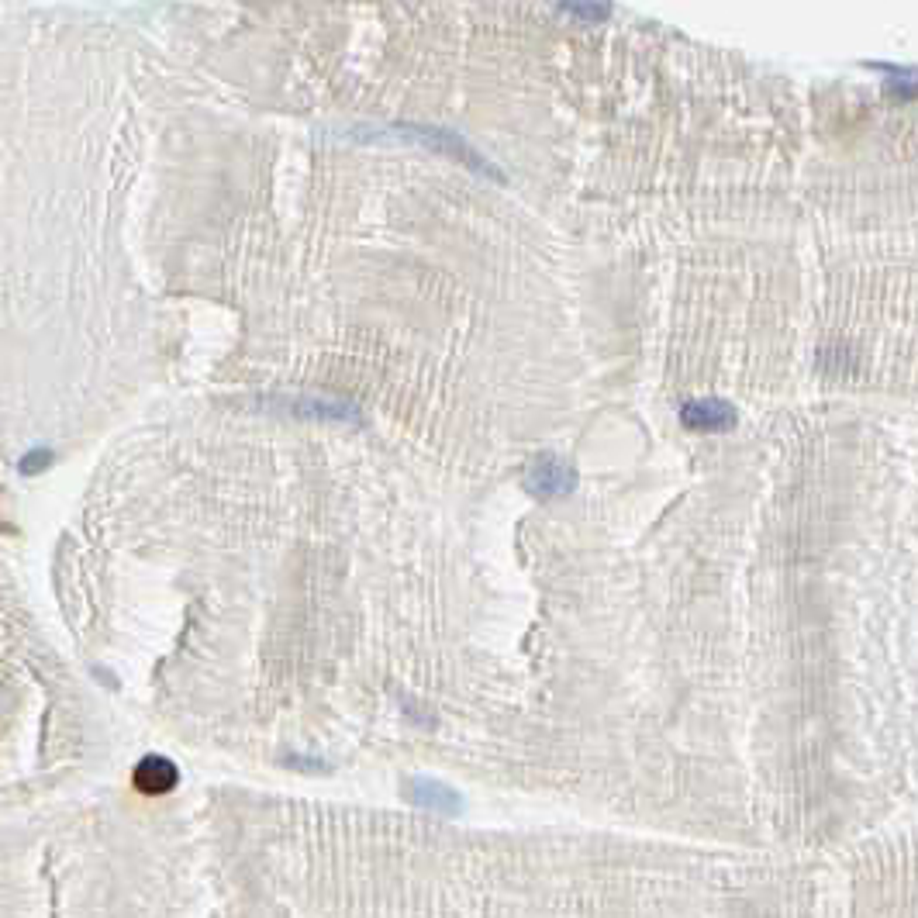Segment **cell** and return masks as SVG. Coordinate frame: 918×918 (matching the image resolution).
Returning <instances> with one entry per match:
<instances>
[{
    "label": "cell",
    "mask_w": 918,
    "mask_h": 918,
    "mask_svg": "<svg viewBox=\"0 0 918 918\" xmlns=\"http://www.w3.org/2000/svg\"><path fill=\"white\" fill-rule=\"evenodd\" d=\"M556 11L570 14L573 21H587V25H598V21H604V18L611 14V7H608V4H560Z\"/></svg>",
    "instance_id": "obj_5"
},
{
    "label": "cell",
    "mask_w": 918,
    "mask_h": 918,
    "mask_svg": "<svg viewBox=\"0 0 918 918\" xmlns=\"http://www.w3.org/2000/svg\"><path fill=\"white\" fill-rule=\"evenodd\" d=\"M411 798L425 808H446V805L456 808L459 805L456 794L449 791L446 784H435V780H415V784H411Z\"/></svg>",
    "instance_id": "obj_4"
},
{
    "label": "cell",
    "mask_w": 918,
    "mask_h": 918,
    "mask_svg": "<svg viewBox=\"0 0 918 918\" xmlns=\"http://www.w3.org/2000/svg\"><path fill=\"white\" fill-rule=\"evenodd\" d=\"M680 422L691 432H729L736 425V408L729 401H718V397H698V401H687L680 408Z\"/></svg>",
    "instance_id": "obj_2"
},
{
    "label": "cell",
    "mask_w": 918,
    "mask_h": 918,
    "mask_svg": "<svg viewBox=\"0 0 918 918\" xmlns=\"http://www.w3.org/2000/svg\"><path fill=\"white\" fill-rule=\"evenodd\" d=\"M522 484H525V491L532 497H539V501H556V497L573 494V487H577V470H573L563 456L539 453L529 459V466H525Z\"/></svg>",
    "instance_id": "obj_1"
},
{
    "label": "cell",
    "mask_w": 918,
    "mask_h": 918,
    "mask_svg": "<svg viewBox=\"0 0 918 918\" xmlns=\"http://www.w3.org/2000/svg\"><path fill=\"white\" fill-rule=\"evenodd\" d=\"M52 449H45V446H35V449H28L25 456H21V463H18V470L21 473H42L45 466H52Z\"/></svg>",
    "instance_id": "obj_6"
},
{
    "label": "cell",
    "mask_w": 918,
    "mask_h": 918,
    "mask_svg": "<svg viewBox=\"0 0 918 918\" xmlns=\"http://www.w3.org/2000/svg\"><path fill=\"white\" fill-rule=\"evenodd\" d=\"M177 780H180L177 763L166 760V756H145L132 774V784L139 787L142 794H152V798H156V794H170L173 787H177Z\"/></svg>",
    "instance_id": "obj_3"
}]
</instances>
